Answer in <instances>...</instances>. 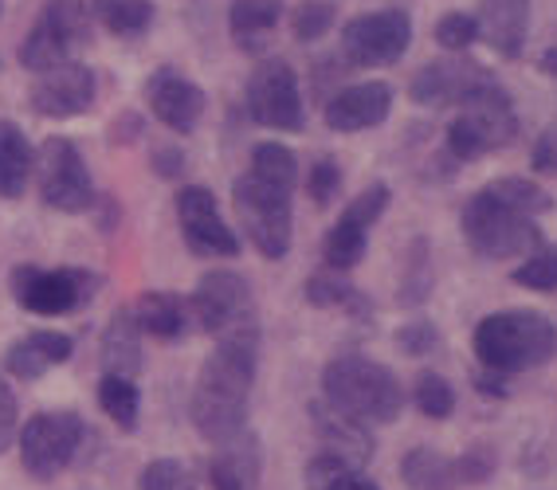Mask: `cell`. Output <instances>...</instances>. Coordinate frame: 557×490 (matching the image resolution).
<instances>
[{
	"instance_id": "cell-1",
	"label": "cell",
	"mask_w": 557,
	"mask_h": 490,
	"mask_svg": "<svg viewBox=\"0 0 557 490\" xmlns=\"http://www.w3.org/2000/svg\"><path fill=\"white\" fill-rule=\"evenodd\" d=\"M259 341H263L259 330L216 338L212 353L200 365L189 397V420L200 440L212 448L248 431L251 389L259 377Z\"/></svg>"
},
{
	"instance_id": "cell-2",
	"label": "cell",
	"mask_w": 557,
	"mask_h": 490,
	"mask_svg": "<svg viewBox=\"0 0 557 490\" xmlns=\"http://www.w3.org/2000/svg\"><path fill=\"white\" fill-rule=\"evenodd\" d=\"M319 385L334 409L349 412L373 428L397 424L408 404V389L400 385L397 373L388 369L385 361H373L366 353H334L322 365Z\"/></svg>"
},
{
	"instance_id": "cell-3",
	"label": "cell",
	"mask_w": 557,
	"mask_h": 490,
	"mask_svg": "<svg viewBox=\"0 0 557 490\" xmlns=\"http://www.w3.org/2000/svg\"><path fill=\"white\" fill-rule=\"evenodd\" d=\"M471 350L483 369L527 373L542 369L557 353V326L542 311H495L471 334Z\"/></svg>"
},
{
	"instance_id": "cell-4",
	"label": "cell",
	"mask_w": 557,
	"mask_h": 490,
	"mask_svg": "<svg viewBox=\"0 0 557 490\" xmlns=\"http://www.w3.org/2000/svg\"><path fill=\"white\" fill-rule=\"evenodd\" d=\"M459 231H463V240L479 260L491 263L530 255L537 243H546L542 228H537V216H530L522 204L503 197L495 185H483L475 197H468V204L459 212Z\"/></svg>"
},
{
	"instance_id": "cell-5",
	"label": "cell",
	"mask_w": 557,
	"mask_h": 490,
	"mask_svg": "<svg viewBox=\"0 0 557 490\" xmlns=\"http://www.w3.org/2000/svg\"><path fill=\"white\" fill-rule=\"evenodd\" d=\"M232 209L239 216L244 240L263 260H287L290 243H295V189H283L275 180L248 169L232 180Z\"/></svg>"
},
{
	"instance_id": "cell-6",
	"label": "cell",
	"mask_w": 557,
	"mask_h": 490,
	"mask_svg": "<svg viewBox=\"0 0 557 490\" xmlns=\"http://www.w3.org/2000/svg\"><path fill=\"white\" fill-rule=\"evenodd\" d=\"M518 138V111L510 102L507 87L503 83H487L479 87L463 106H456V118L448 126V138H444V150L456 165L463 161H479L487 153H498L515 146Z\"/></svg>"
},
{
	"instance_id": "cell-7",
	"label": "cell",
	"mask_w": 557,
	"mask_h": 490,
	"mask_svg": "<svg viewBox=\"0 0 557 490\" xmlns=\"http://www.w3.org/2000/svg\"><path fill=\"white\" fill-rule=\"evenodd\" d=\"M87 443V420L75 409H44L32 412L21 424L16 451L28 479L55 482L67 467H75Z\"/></svg>"
},
{
	"instance_id": "cell-8",
	"label": "cell",
	"mask_w": 557,
	"mask_h": 490,
	"mask_svg": "<svg viewBox=\"0 0 557 490\" xmlns=\"http://www.w3.org/2000/svg\"><path fill=\"white\" fill-rule=\"evenodd\" d=\"M9 290L21 311L36 314V318H63V314L83 311L95 299L99 275L87 267H36V263H21V267H12Z\"/></svg>"
},
{
	"instance_id": "cell-9",
	"label": "cell",
	"mask_w": 557,
	"mask_h": 490,
	"mask_svg": "<svg viewBox=\"0 0 557 490\" xmlns=\"http://www.w3.org/2000/svg\"><path fill=\"white\" fill-rule=\"evenodd\" d=\"M189 306H193V322H197L212 341L259 330L256 290H251V282L244 279L239 271H228V267L205 271L189 294Z\"/></svg>"
},
{
	"instance_id": "cell-10",
	"label": "cell",
	"mask_w": 557,
	"mask_h": 490,
	"mask_svg": "<svg viewBox=\"0 0 557 490\" xmlns=\"http://www.w3.org/2000/svg\"><path fill=\"white\" fill-rule=\"evenodd\" d=\"M36 189L44 209L63 216H83L95 209V180H90L87 158L63 134L44 138V146L36 150Z\"/></svg>"
},
{
	"instance_id": "cell-11",
	"label": "cell",
	"mask_w": 557,
	"mask_h": 490,
	"mask_svg": "<svg viewBox=\"0 0 557 490\" xmlns=\"http://www.w3.org/2000/svg\"><path fill=\"white\" fill-rule=\"evenodd\" d=\"M90 40V12L83 0H44L40 16L21 43V67L32 75L75 60V51Z\"/></svg>"
},
{
	"instance_id": "cell-12",
	"label": "cell",
	"mask_w": 557,
	"mask_h": 490,
	"mask_svg": "<svg viewBox=\"0 0 557 490\" xmlns=\"http://www.w3.org/2000/svg\"><path fill=\"white\" fill-rule=\"evenodd\" d=\"M244 111L256 126L275 134L307 130V102H302L299 75L287 60H263L248 75L244 87Z\"/></svg>"
},
{
	"instance_id": "cell-13",
	"label": "cell",
	"mask_w": 557,
	"mask_h": 490,
	"mask_svg": "<svg viewBox=\"0 0 557 490\" xmlns=\"http://www.w3.org/2000/svg\"><path fill=\"white\" fill-rule=\"evenodd\" d=\"M412 48V16L405 9L361 12L342 28L338 51L346 67H393Z\"/></svg>"
},
{
	"instance_id": "cell-14",
	"label": "cell",
	"mask_w": 557,
	"mask_h": 490,
	"mask_svg": "<svg viewBox=\"0 0 557 490\" xmlns=\"http://www.w3.org/2000/svg\"><path fill=\"white\" fill-rule=\"evenodd\" d=\"M173 212H177V228L185 248L197 260H236L244 240L236 236L224 212H220L216 192L205 185H181L173 197Z\"/></svg>"
},
{
	"instance_id": "cell-15",
	"label": "cell",
	"mask_w": 557,
	"mask_h": 490,
	"mask_svg": "<svg viewBox=\"0 0 557 490\" xmlns=\"http://www.w3.org/2000/svg\"><path fill=\"white\" fill-rule=\"evenodd\" d=\"M388 201H393L388 185L385 180H373L369 189H361L358 197L342 209V216L334 221V228L326 231V240H322V263H326L330 271L349 275V271L366 260L369 231H373V224H377L381 216H385Z\"/></svg>"
},
{
	"instance_id": "cell-16",
	"label": "cell",
	"mask_w": 557,
	"mask_h": 490,
	"mask_svg": "<svg viewBox=\"0 0 557 490\" xmlns=\"http://www.w3.org/2000/svg\"><path fill=\"white\" fill-rule=\"evenodd\" d=\"M95 102H99V79H95V71L79 60H67V63H60V67L40 71L28 90L32 114H36V118H51V122L79 118V114L95 111Z\"/></svg>"
},
{
	"instance_id": "cell-17",
	"label": "cell",
	"mask_w": 557,
	"mask_h": 490,
	"mask_svg": "<svg viewBox=\"0 0 557 490\" xmlns=\"http://www.w3.org/2000/svg\"><path fill=\"white\" fill-rule=\"evenodd\" d=\"M141 95H146V106H150L153 118H158L165 130L181 134V138L197 130L205 111H209L205 90H200L185 71L170 67V63L153 71L150 79H146V87H141Z\"/></svg>"
},
{
	"instance_id": "cell-18",
	"label": "cell",
	"mask_w": 557,
	"mask_h": 490,
	"mask_svg": "<svg viewBox=\"0 0 557 490\" xmlns=\"http://www.w3.org/2000/svg\"><path fill=\"white\" fill-rule=\"evenodd\" d=\"M487 83H495V75L475 60H432L412 75L408 99L417 102V106L444 111V106H463Z\"/></svg>"
},
{
	"instance_id": "cell-19",
	"label": "cell",
	"mask_w": 557,
	"mask_h": 490,
	"mask_svg": "<svg viewBox=\"0 0 557 490\" xmlns=\"http://www.w3.org/2000/svg\"><path fill=\"white\" fill-rule=\"evenodd\" d=\"M388 114H393V87L381 79L338 87L326 99V106H322V122H326V130H334V134L377 130Z\"/></svg>"
},
{
	"instance_id": "cell-20",
	"label": "cell",
	"mask_w": 557,
	"mask_h": 490,
	"mask_svg": "<svg viewBox=\"0 0 557 490\" xmlns=\"http://www.w3.org/2000/svg\"><path fill=\"white\" fill-rule=\"evenodd\" d=\"M307 416H310V424H314V436H319L322 451H334V455L349 460L354 467H369V463H373V455H377L373 424L334 409L326 397H314V401L307 404Z\"/></svg>"
},
{
	"instance_id": "cell-21",
	"label": "cell",
	"mask_w": 557,
	"mask_h": 490,
	"mask_svg": "<svg viewBox=\"0 0 557 490\" xmlns=\"http://www.w3.org/2000/svg\"><path fill=\"white\" fill-rule=\"evenodd\" d=\"M75 357V338L63 330H32L24 338H16L4 350V373L21 385L48 377L51 369H60Z\"/></svg>"
},
{
	"instance_id": "cell-22",
	"label": "cell",
	"mask_w": 557,
	"mask_h": 490,
	"mask_svg": "<svg viewBox=\"0 0 557 490\" xmlns=\"http://www.w3.org/2000/svg\"><path fill=\"white\" fill-rule=\"evenodd\" d=\"M212 490H259L263 487V443L256 431H239L209 455Z\"/></svg>"
},
{
	"instance_id": "cell-23",
	"label": "cell",
	"mask_w": 557,
	"mask_h": 490,
	"mask_svg": "<svg viewBox=\"0 0 557 490\" xmlns=\"http://www.w3.org/2000/svg\"><path fill=\"white\" fill-rule=\"evenodd\" d=\"M141 338H146V334H141L134 306H119V311L107 318V326H102V338H99L102 373H122V377L138 380V373L146 369Z\"/></svg>"
},
{
	"instance_id": "cell-24",
	"label": "cell",
	"mask_w": 557,
	"mask_h": 490,
	"mask_svg": "<svg viewBox=\"0 0 557 490\" xmlns=\"http://www.w3.org/2000/svg\"><path fill=\"white\" fill-rule=\"evenodd\" d=\"M302 299H307V306H314V311H338V314H346L349 322H358V326H373V318H377L373 299H369L366 290L354 287L342 271H330V267L302 282Z\"/></svg>"
},
{
	"instance_id": "cell-25",
	"label": "cell",
	"mask_w": 557,
	"mask_h": 490,
	"mask_svg": "<svg viewBox=\"0 0 557 490\" xmlns=\"http://www.w3.org/2000/svg\"><path fill=\"white\" fill-rule=\"evenodd\" d=\"M479 32L503 60H518L530 32V0H483Z\"/></svg>"
},
{
	"instance_id": "cell-26",
	"label": "cell",
	"mask_w": 557,
	"mask_h": 490,
	"mask_svg": "<svg viewBox=\"0 0 557 490\" xmlns=\"http://www.w3.org/2000/svg\"><path fill=\"white\" fill-rule=\"evenodd\" d=\"M283 21V0H232L228 36L244 55H263Z\"/></svg>"
},
{
	"instance_id": "cell-27",
	"label": "cell",
	"mask_w": 557,
	"mask_h": 490,
	"mask_svg": "<svg viewBox=\"0 0 557 490\" xmlns=\"http://www.w3.org/2000/svg\"><path fill=\"white\" fill-rule=\"evenodd\" d=\"M134 314H138L141 334H150V338H158V341H181L193 326L189 299H181L173 290H146V294L134 302Z\"/></svg>"
},
{
	"instance_id": "cell-28",
	"label": "cell",
	"mask_w": 557,
	"mask_h": 490,
	"mask_svg": "<svg viewBox=\"0 0 557 490\" xmlns=\"http://www.w3.org/2000/svg\"><path fill=\"white\" fill-rule=\"evenodd\" d=\"M36 177V150L12 118H0V201H21Z\"/></svg>"
},
{
	"instance_id": "cell-29",
	"label": "cell",
	"mask_w": 557,
	"mask_h": 490,
	"mask_svg": "<svg viewBox=\"0 0 557 490\" xmlns=\"http://www.w3.org/2000/svg\"><path fill=\"white\" fill-rule=\"evenodd\" d=\"M400 482L408 490H456L459 487V467L451 455L436 448H412L400 455Z\"/></svg>"
},
{
	"instance_id": "cell-30",
	"label": "cell",
	"mask_w": 557,
	"mask_h": 490,
	"mask_svg": "<svg viewBox=\"0 0 557 490\" xmlns=\"http://www.w3.org/2000/svg\"><path fill=\"white\" fill-rule=\"evenodd\" d=\"M99 409L122 436H134L141 424V389L134 377H122V373H102L99 377Z\"/></svg>"
},
{
	"instance_id": "cell-31",
	"label": "cell",
	"mask_w": 557,
	"mask_h": 490,
	"mask_svg": "<svg viewBox=\"0 0 557 490\" xmlns=\"http://www.w3.org/2000/svg\"><path fill=\"white\" fill-rule=\"evenodd\" d=\"M302 487L307 490H381L377 482L366 475V467H354V463L334 455V451L310 455L307 467H302Z\"/></svg>"
},
{
	"instance_id": "cell-32",
	"label": "cell",
	"mask_w": 557,
	"mask_h": 490,
	"mask_svg": "<svg viewBox=\"0 0 557 490\" xmlns=\"http://www.w3.org/2000/svg\"><path fill=\"white\" fill-rule=\"evenodd\" d=\"M95 16L107 32L134 40L153 24V4L150 0H95Z\"/></svg>"
},
{
	"instance_id": "cell-33",
	"label": "cell",
	"mask_w": 557,
	"mask_h": 490,
	"mask_svg": "<svg viewBox=\"0 0 557 490\" xmlns=\"http://www.w3.org/2000/svg\"><path fill=\"white\" fill-rule=\"evenodd\" d=\"M248 169L259 173V177L275 180L283 189H299V180H302L299 158H295V150L283 146V141H256V146H251Z\"/></svg>"
},
{
	"instance_id": "cell-34",
	"label": "cell",
	"mask_w": 557,
	"mask_h": 490,
	"mask_svg": "<svg viewBox=\"0 0 557 490\" xmlns=\"http://www.w3.org/2000/svg\"><path fill=\"white\" fill-rule=\"evenodd\" d=\"M408 397H412V404H417V412L424 420H451V412H456V389L436 369H420Z\"/></svg>"
},
{
	"instance_id": "cell-35",
	"label": "cell",
	"mask_w": 557,
	"mask_h": 490,
	"mask_svg": "<svg viewBox=\"0 0 557 490\" xmlns=\"http://www.w3.org/2000/svg\"><path fill=\"white\" fill-rule=\"evenodd\" d=\"M429 294H432V255H429V240L417 236V240L408 243L397 302L400 306H420V302H429Z\"/></svg>"
},
{
	"instance_id": "cell-36",
	"label": "cell",
	"mask_w": 557,
	"mask_h": 490,
	"mask_svg": "<svg viewBox=\"0 0 557 490\" xmlns=\"http://www.w3.org/2000/svg\"><path fill=\"white\" fill-rule=\"evenodd\" d=\"M510 282L527 290H557V243H537L527 260L510 271Z\"/></svg>"
},
{
	"instance_id": "cell-37",
	"label": "cell",
	"mask_w": 557,
	"mask_h": 490,
	"mask_svg": "<svg viewBox=\"0 0 557 490\" xmlns=\"http://www.w3.org/2000/svg\"><path fill=\"white\" fill-rule=\"evenodd\" d=\"M334 21H338V9L330 0H302L299 9L290 12V32L299 43H319L322 36H330Z\"/></svg>"
},
{
	"instance_id": "cell-38",
	"label": "cell",
	"mask_w": 557,
	"mask_h": 490,
	"mask_svg": "<svg viewBox=\"0 0 557 490\" xmlns=\"http://www.w3.org/2000/svg\"><path fill=\"white\" fill-rule=\"evenodd\" d=\"M138 490H200V487L185 463L173 460V455H161V460H150L141 467Z\"/></svg>"
},
{
	"instance_id": "cell-39",
	"label": "cell",
	"mask_w": 557,
	"mask_h": 490,
	"mask_svg": "<svg viewBox=\"0 0 557 490\" xmlns=\"http://www.w3.org/2000/svg\"><path fill=\"white\" fill-rule=\"evenodd\" d=\"M342 165L334 158H319V161H310V169H307V197L319 209H326V204H334L338 201V192H342Z\"/></svg>"
},
{
	"instance_id": "cell-40",
	"label": "cell",
	"mask_w": 557,
	"mask_h": 490,
	"mask_svg": "<svg viewBox=\"0 0 557 490\" xmlns=\"http://www.w3.org/2000/svg\"><path fill=\"white\" fill-rule=\"evenodd\" d=\"M483 32H479V16H468V12H448V16H440L436 21V43L444 51H463L479 40Z\"/></svg>"
},
{
	"instance_id": "cell-41",
	"label": "cell",
	"mask_w": 557,
	"mask_h": 490,
	"mask_svg": "<svg viewBox=\"0 0 557 490\" xmlns=\"http://www.w3.org/2000/svg\"><path fill=\"white\" fill-rule=\"evenodd\" d=\"M503 197H510L515 204H522V209L530 212V216H546L549 209H554V197H549L542 185H534V180H527V177H498V180H491Z\"/></svg>"
},
{
	"instance_id": "cell-42",
	"label": "cell",
	"mask_w": 557,
	"mask_h": 490,
	"mask_svg": "<svg viewBox=\"0 0 557 490\" xmlns=\"http://www.w3.org/2000/svg\"><path fill=\"white\" fill-rule=\"evenodd\" d=\"M456 467H459V487H483L498 470V455L491 448H483V443H475V448H468L459 455Z\"/></svg>"
},
{
	"instance_id": "cell-43",
	"label": "cell",
	"mask_w": 557,
	"mask_h": 490,
	"mask_svg": "<svg viewBox=\"0 0 557 490\" xmlns=\"http://www.w3.org/2000/svg\"><path fill=\"white\" fill-rule=\"evenodd\" d=\"M436 345H440V330L424 318L405 322L397 330V350L405 353V357H429Z\"/></svg>"
},
{
	"instance_id": "cell-44",
	"label": "cell",
	"mask_w": 557,
	"mask_h": 490,
	"mask_svg": "<svg viewBox=\"0 0 557 490\" xmlns=\"http://www.w3.org/2000/svg\"><path fill=\"white\" fill-rule=\"evenodd\" d=\"M16 436H21V401H16L9 377H0V455L16 443Z\"/></svg>"
},
{
	"instance_id": "cell-45",
	"label": "cell",
	"mask_w": 557,
	"mask_h": 490,
	"mask_svg": "<svg viewBox=\"0 0 557 490\" xmlns=\"http://www.w3.org/2000/svg\"><path fill=\"white\" fill-rule=\"evenodd\" d=\"M150 169L161 180H181L189 169V158H185L181 146H158V150H150Z\"/></svg>"
},
{
	"instance_id": "cell-46",
	"label": "cell",
	"mask_w": 557,
	"mask_h": 490,
	"mask_svg": "<svg viewBox=\"0 0 557 490\" xmlns=\"http://www.w3.org/2000/svg\"><path fill=\"white\" fill-rule=\"evenodd\" d=\"M141 138V118L138 114H122V118H114V126H110V141L114 146H129V141Z\"/></svg>"
},
{
	"instance_id": "cell-47",
	"label": "cell",
	"mask_w": 557,
	"mask_h": 490,
	"mask_svg": "<svg viewBox=\"0 0 557 490\" xmlns=\"http://www.w3.org/2000/svg\"><path fill=\"white\" fill-rule=\"evenodd\" d=\"M475 389L483 392V397H495V401L510 397V392H507V373H495V369H479L475 373Z\"/></svg>"
},
{
	"instance_id": "cell-48",
	"label": "cell",
	"mask_w": 557,
	"mask_h": 490,
	"mask_svg": "<svg viewBox=\"0 0 557 490\" xmlns=\"http://www.w3.org/2000/svg\"><path fill=\"white\" fill-rule=\"evenodd\" d=\"M534 169L557 173V134H546V138L537 141V150H534Z\"/></svg>"
},
{
	"instance_id": "cell-49",
	"label": "cell",
	"mask_w": 557,
	"mask_h": 490,
	"mask_svg": "<svg viewBox=\"0 0 557 490\" xmlns=\"http://www.w3.org/2000/svg\"><path fill=\"white\" fill-rule=\"evenodd\" d=\"M542 71L557 79V48H549V51H546V60H542Z\"/></svg>"
}]
</instances>
